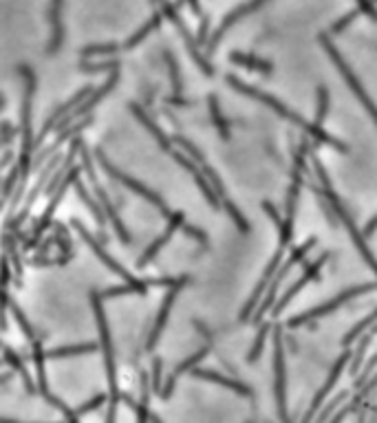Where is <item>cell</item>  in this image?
Returning <instances> with one entry per match:
<instances>
[{"instance_id": "30", "label": "cell", "mask_w": 377, "mask_h": 423, "mask_svg": "<svg viewBox=\"0 0 377 423\" xmlns=\"http://www.w3.org/2000/svg\"><path fill=\"white\" fill-rule=\"evenodd\" d=\"M201 170H203V174L208 176V181H210V185L214 188V192L218 194V199L223 201L228 197V190H225V185H223V181H221V176L216 174V170L212 168V166H208V164H201Z\"/></svg>"}, {"instance_id": "24", "label": "cell", "mask_w": 377, "mask_h": 423, "mask_svg": "<svg viewBox=\"0 0 377 423\" xmlns=\"http://www.w3.org/2000/svg\"><path fill=\"white\" fill-rule=\"evenodd\" d=\"M375 322H377V307H375V309H373V311H371V313L364 317L362 322H357V324H355V326H353V329H351V331L345 335V338H342V346L347 348V346H351L353 342H357V340L362 338V335H364V333H366V331H369V329L375 324Z\"/></svg>"}, {"instance_id": "7", "label": "cell", "mask_w": 377, "mask_h": 423, "mask_svg": "<svg viewBox=\"0 0 377 423\" xmlns=\"http://www.w3.org/2000/svg\"><path fill=\"white\" fill-rule=\"evenodd\" d=\"M320 44H322V49L324 51H327V56L331 58V62L335 64V68L340 70V75L342 78H345V82H347V86L351 88V91H353V95L359 99V102H362V106H364V109H366V113L371 115V119L375 121V126H377V106H375V102L371 99V95L366 93V88H364V84L362 82H359L357 80V75L353 73V68L347 64V60L345 58H342V53L335 49V44L327 38V35H324V33H320Z\"/></svg>"}, {"instance_id": "9", "label": "cell", "mask_w": 377, "mask_h": 423, "mask_svg": "<svg viewBox=\"0 0 377 423\" xmlns=\"http://www.w3.org/2000/svg\"><path fill=\"white\" fill-rule=\"evenodd\" d=\"M80 157H82V166H84V170L89 172V181H91V185H93V190H95V197H97V203L101 205V209H104V214H106V219L113 223V227H115V232H117V236H119V240H122L124 245H128L130 243V234H128V229H126V225H124V221L119 219V214H117V207L113 205V201H111V197H109V192L99 185V181H97V172H95V168H93V161H91V157H89V150H80Z\"/></svg>"}, {"instance_id": "14", "label": "cell", "mask_w": 377, "mask_h": 423, "mask_svg": "<svg viewBox=\"0 0 377 423\" xmlns=\"http://www.w3.org/2000/svg\"><path fill=\"white\" fill-rule=\"evenodd\" d=\"M351 348L347 346L345 348V352L338 357V362H335V366H333V370L329 373V377H327V381L322 384V388L316 393V397H314V401H311V405H309V410H307L304 415H302V421L307 423V421H314L316 419V415H318V410L322 408V401L327 399L329 395H331V391L335 388V384H338V379H340V375L345 373L347 370V364H349V360H351Z\"/></svg>"}, {"instance_id": "33", "label": "cell", "mask_w": 377, "mask_h": 423, "mask_svg": "<svg viewBox=\"0 0 377 423\" xmlns=\"http://www.w3.org/2000/svg\"><path fill=\"white\" fill-rule=\"evenodd\" d=\"M106 399H109V395H95L91 401H84L80 408L75 410V417L80 419L82 415H87V412H93V410H97L101 403H106Z\"/></svg>"}, {"instance_id": "8", "label": "cell", "mask_w": 377, "mask_h": 423, "mask_svg": "<svg viewBox=\"0 0 377 423\" xmlns=\"http://www.w3.org/2000/svg\"><path fill=\"white\" fill-rule=\"evenodd\" d=\"M97 164H99V168L101 170H106V174L111 176V179H115L117 183H122L124 188H128L130 192H135L137 194V197H142L144 201H148L150 205H155L159 212H161V214L168 219L170 214H173V212H170V207L166 205V201L159 197V194L155 192V190H150L148 185H144L142 181H137V179H132V176H128L126 172H122V170H119V168H115L111 161H109V159H106V154L104 152H101V150H97Z\"/></svg>"}, {"instance_id": "43", "label": "cell", "mask_w": 377, "mask_h": 423, "mask_svg": "<svg viewBox=\"0 0 377 423\" xmlns=\"http://www.w3.org/2000/svg\"><path fill=\"white\" fill-rule=\"evenodd\" d=\"M187 3H190V7H192V11H194V13H197V16H201V18H203V16H205V13H203V9H201V5H199V0H187Z\"/></svg>"}, {"instance_id": "22", "label": "cell", "mask_w": 377, "mask_h": 423, "mask_svg": "<svg viewBox=\"0 0 377 423\" xmlns=\"http://www.w3.org/2000/svg\"><path fill=\"white\" fill-rule=\"evenodd\" d=\"M97 352V344L87 342V344H73V346H60L54 350H47V360H62V357H78V355H91Z\"/></svg>"}, {"instance_id": "18", "label": "cell", "mask_w": 377, "mask_h": 423, "mask_svg": "<svg viewBox=\"0 0 377 423\" xmlns=\"http://www.w3.org/2000/svg\"><path fill=\"white\" fill-rule=\"evenodd\" d=\"M190 375H192L194 379H201V381L218 384V386H223V388H228V391H234L236 395H241V397H247V399L254 397V391H252V388H249L247 384L238 381V379H232V377H228V375H221V373H216V370H212V368H199V366H194V368L190 370Z\"/></svg>"}, {"instance_id": "21", "label": "cell", "mask_w": 377, "mask_h": 423, "mask_svg": "<svg viewBox=\"0 0 377 423\" xmlns=\"http://www.w3.org/2000/svg\"><path fill=\"white\" fill-rule=\"evenodd\" d=\"M230 62L238 64V66H245V68H252V70H259V73H263V75H271V70H273L271 62H267L263 58H256V56H252V53H243V51H232Z\"/></svg>"}, {"instance_id": "15", "label": "cell", "mask_w": 377, "mask_h": 423, "mask_svg": "<svg viewBox=\"0 0 377 423\" xmlns=\"http://www.w3.org/2000/svg\"><path fill=\"white\" fill-rule=\"evenodd\" d=\"M187 280H190V278H183L181 282H177V285L168 287V293H166L163 302H161V309H159V313H157L155 326H152V331H150V335H148L146 350H152V348L157 346V342H159V338H161V333H163V329H166V324H168L170 311H173V307H175V300H177L179 291L187 285Z\"/></svg>"}, {"instance_id": "42", "label": "cell", "mask_w": 377, "mask_h": 423, "mask_svg": "<svg viewBox=\"0 0 377 423\" xmlns=\"http://www.w3.org/2000/svg\"><path fill=\"white\" fill-rule=\"evenodd\" d=\"M375 229H377V216H373V219L366 223V227H364V238H371V236L375 234Z\"/></svg>"}, {"instance_id": "28", "label": "cell", "mask_w": 377, "mask_h": 423, "mask_svg": "<svg viewBox=\"0 0 377 423\" xmlns=\"http://www.w3.org/2000/svg\"><path fill=\"white\" fill-rule=\"evenodd\" d=\"M329 115V88L327 86H318V113H316V121L318 126H322L324 119Z\"/></svg>"}, {"instance_id": "23", "label": "cell", "mask_w": 377, "mask_h": 423, "mask_svg": "<svg viewBox=\"0 0 377 423\" xmlns=\"http://www.w3.org/2000/svg\"><path fill=\"white\" fill-rule=\"evenodd\" d=\"M208 106H210V115H212V121H214V128L218 130L221 139H223V141H230V137H232L230 121H228L225 117H223V113H221L218 97H216V95H208Z\"/></svg>"}, {"instance_id": "38", "label": "cell", "mask_w": 377, "mask_h": 423, "mask_svg": "<svg viewBox=\"0 0 377 423\" xmlns=\"http://www.w3.org/2000/svg\"><path fill=\"white\" fill-rule=\"evenodd\" d=\"M355 3H357L359 13H366V16L371 18V20L377 23V7H375L373 0H355Z\"/></svg>"}, {"instance_id": "26", "label": "cell", "mask_w": 377, "mask_h": 423, "mask_svg": "<svg viewBox=\"0 0 377 423\" xmlns=\"http://www.w3.org/2000/svg\"><path fill=\"white\" fill-rule=\"evenodd\" d=\"M269 331H271V324H261L259 333H256V340H254V344H252V348H249V355H247V362H249V364L256 362V360H259V357L263 355V348H265V342H267Z\"/></svg>"}, {"instance_id": "13", "label": "cell", "mask_w": 377, "mask_h": 423, "mask_svg": "<svg viewBox=\"0 0 377 423\" xmlns=\"http://www.w3.org/2000/svg\"><path fill=\"white\" fill-rule=\"evenodd\" d=\"M285 250H287V247L278 245L276 254L271 256V260H269V264H267V269L263 271V276H261V280H259V285L254 287V291H252L249 300L245 302V307L241 309V317H238V320H241V322H247L249 317H252V313L256 311V307L261 305V300H263V295H265V291H267V287H269L271 278L276 276L278 267H280L283 260H285Z\"/></svg>"}, {"instance_id": "3", "label": "cell", "mask_w": 377, "mask_h": 423, "mask_svg": "<svg viewBox=\"0 0 377 423\" xmlns=\"http://www.w3.org/2000/svg\"><path fill=\"white\" fill-rule=\"evenodd\" d=\"M91 305L95 311V320H97V331H99V344H101V355H104V366H106V375H109V417L106 421H115V410L117 403L122 401V393L117 388V366H115V348H113V340H111V329H109V320L104 313V298H101L99 291H91Z\"/></svg>"}, {"instance_id": "16", "label": "cell", "mask_w": 377, "mask_h": 423, "mask_svg": "<svg viewBox=\"0 0 377 423\" xmlns=\"http://www.w3.org/2000/svg\"><path fill=\"white\" fill-rule=\"evenodd\" d=\"M265 3H267V0H247V3H243L241 7L232 9L225 18H223V23L216 27V31L212 33V38H210V42H208V53H212V51L218 47V42L223 40V35H225L236 23H241L245 16H249L252 11H256L259 7H263Z\"/></svg>"}, {"instance_id": "11", "label": "cell", "mask_w": 377, "mask_h": 423, "mask_svg": "<svg viewBox=\"0 0 377 423\" xmlns=\"http://www.w3.org/2000/svg\"><path fill=\"white\" fill-rule=\"evenodd\" d=\"M331 258V254L329 252H324V254H320L314 262H309L304 267V271L300 274V278L294 282V285H291L283 295H280V300H276V302H273V307H271V317H278L287 307H289V302L291 300H294L307 285H309V282H314L318 276H320V269L324 267V264H327V260Z\"/></svg>"}, {"instance_id": "31", "label": "cell", "mask_w": 377, "mask_h": 423, "mask_svg": "<svg viewBox=\"0 0 377 423\" xmlns=\"http://www.w3.org/2000/svg\"><path fill=\"white\" fill-rule=\"evenodd\" d=\"M166 62H168V68H170V80H173V91H175V95H181L183 84H181V75H179V66H177V60L170 51H166Z\"/></svg>"}, {"instance_id": "1", "label": "cell", "mask_w": 377, "mask_h": 423, "mask_svg": "<svg viewBox=\"0 0 377 423\" xmlns=\"http://www.w3.org/2000/svg\"><path fill=\"white\" fill-rule=\"evenodd\" d=\"M225 82L234 88L236 93H241V95H247V97H252V99H256V102H261V104H265L267 109H271L273 113H276L278 117H283V119H287L289 123H294V126H298L300 130H304L307 135L311 137V141H318V144H327V146H333V148H338V150H342V152H347L349 150V146L345 144V141H340L338 137H333V135H329L327 130H324L322 126H318V123H309L307 119H302L298 113H294L289 109V106H285L278 97H273V95H267L265 91H261V88H254V86H249L247 82H243L241 78H236V75H228L225 78Z\"/></svg>"}, {"instance_id": "35", "label": "cell", "mask_w": 377, "mask_h": 423, "mask_svg": "<svg viewBox=\"0 0 377 423\" xmlns=\"http://www.w3.org/2000/svg\"><path fill=\"white\" fill-rule=\"evenodd\" d=\"M347 397H349V393H340V395H335V397L331 399V403L327 405V408H324L322 412L316 415V421H327V419H331V412L338 408V403H340V401H345Z\"/></svg>"}, {"instance_id": "39", "label": "cell", "mask_w": 377, "mask_h": 423, "mask_svg": "<svg viewBox=\"0 0 377 423\" xmlns=\"http://www.w3.org/2000/svg\"><path fill=\"white\" fill-rule=\"evenodd\" d=\"M130 293H137V289H135L132 285H126V287H113V289L101 291V298L109 300V298H117V295H130Z\"/></svg>"}, {"instance_id": "20", "label": "cell", "mask_w": 377, "mask_h": 423, "mask_svg": "<svg viewBox=\"0 0 377 423\" xmlns=\"http://www.w3.org/2000/svg\"><path fill=\"white\" fill-rule=\"evenodd\" d=\"M130 111H132V115L137 117V119H140L142 121V126L146 128V130H150V135L152 137H155L157 139V144L166 150V152H170V150H173V137H168L159 126H157V123L155 121H152L150 117H148V113L142 109V106L140 104H130Z\"/></svg>"}, {"instance_id": "12", "label": "cell", "mask_w": 377, "mask_h": 423, "mask_svg": "<svg viewBox=\"0 0 377 423\" xmlns=\"http://www.w3.org/2000/svg\"><path fill=\"white\" fill-rule=\"evenodd\" d=\"M273 391H276V405L278 417L283 421H289L287 415V397H285V344H283V331L273 329Z\"/></svg>"}, {"instance_id": "32", "label": "cell", "mask_w": 377, "mask_h": 423, "mask_svg": "<svg viewBox=\"0 0 377 423\" xmlns=\"http://www.w3.org/2000/svg\"><path fill=\"white\" fill-rule=\"evenodd\" d=\"M9 309H11V313L16 315V320H18L20 329L25 331V335H27V340H29V342H33V340H38V338H36V331H33V329H31V324L27 322V317H25V313H23V311H20L18 307H16V305L11 302V300H9Z\"/></svg>"}, {"instance_id": "17", "label": "cell", "mask_w": 377, "mask_h": 423, "mask_svg": "<svg viewBox=\"0 0 377 423\" xmlns=\"http://www.w3.org/2000/svg\"><path fill=\"white\" fill-rule=\"evenodd\" d=\"M185 223V216H183V212H173V214H170L168 216V227H166V232L159 236V238H155V240H152L150 243V247H148V250L140 256V258H137V267H140V269H144V267H148V264H150V260L152 258H155L161 250H163V247L170 243V238H173V234L177 232V229H181V225Z\"/></svg>"}, {"instance_id": "40", "label": "cell", "mask_w": 377, "mask_h": 423, "mask_svg": "<svg viewBox=\"0 0 377 423\" xmlns=\"http://www.w3.org/2000/svg\"><path fill=\"white\" fill-rule=\"evenodd\" d=\"M119 47L117 44H97V47H89V49H82V53L84 56H93V53H101V56H106V53H115Z\"/></svg>"}, {"instance_id": "4", "label": "cell", "mask_w": 377, "mask_h": 423, "mask_svg": "<svg viewBox=\"0 0 377 423\" xmlns=\"http://www.w3.org/2000/svg\"><path fill=\"white\" fill-rule=\"evenodd\" d=\"M73 227L78 229V234L82 236V240L84 243H87L89 247H91V250H93V254L101 260V262H104L106 264V267L115 274V276H119V278H122L124 282H126V285H132L135 289H137V293H140V295H144L146 291H148V287L150 285H159V287H173V285H177V282H181L183 278H187V276H179V278H150V280H140V278H135L130 271H126L124 267H122V264H119L106 250H104V247H101V243L89 232V229L87 227H84L80 221H73Z\"/></svg>"}, {"instance_id": "41", "label": "cell", "mask_w": 377, "mask_h": 423, "mask_svg": "<svg viewBox=\"0 0 377 423\" xmlns=\"http://www.w3.org/2000/svg\"><path fill=\"white\" fill-rule=\"evenodd\" d=\"M263 209H265V214H267V216H269V219H271L273 223H276V227L280 229V225H283V216L278 214V209L273 207V205H271L269 201H265V203H263Z\"/></svg>"}, {"instance_id": "5", "label": "cell", "mask_w": 377, "mask_h": 423, "mask_svg": "<svg viewBox=\"0 0 377 423\" xmlns=\"http://www.w3.org/2000/svg\"><path fill=\"white\" fill-rule=\"evenodd\" d=\"M316 245H318V238H316V236H309L307 240H302L298 247H294V250H291L289 258L283 260V264L278 267L276 276H273L271 282H269V287H267V291H265V295H263V300H261V305L256 307V311H254L252 317H249V320H252L254 324H261L263 317L271 311L273 302H276V293H278V289H280V285H283V280L289 276V271L294 269L302 258H307V254H309Z\"/></svg>"}, {"instance_id": "25", "label": "cell", "mask_w": 377, "mask_h": 423, "mask_svg": "<svg viewBox=\"0 0 377 423\" xmlns=\"http://www.w3.org/2000/svg\"><path fill=\"white\" fill-rule=\"evenodd\" d=\"M75 190H78V194H80V199L84 201V203H87L89 205V209L93 212V216L97 219V223L101 225V227H104V223H106V214H104V209H101V205L91 197V194H89V190L87 188H84L80 181H75Z\"/></svg>"}, {"instance_id": "29", "label": "cell", "mask_w": 377, "mask_h": 423, "mask_svg": "<svg viewBox=\"0 0 377 423\" xmlns=\"http://www.w3.org/2000/svg\"><path fill=\"white\" fill-rule=\"evenodd\" d=\"M159 25H161V13H155V16H152V20H150L148 25H144V27H142L140 31H137V33L132 35V38H130V40H128V42L124 44V47H126V49H132V47H137V44H140V42H142V40L146 38V35H148V33L152 31V29H157Z\"/></svg>"}, {"instance_id": "34", "label": "cell", "mask_w": 377, "mask_h": 423, "mask_svg": "<svg viewBox=\"0 0 377 423\" xmlns=\"http://www.w3.org/2000/svg\"><path fill=\"white\" fill-rule=\"evenodd\" d=\"M375 368H377V350H375V355L366 362V366H364V370H362V375H357L355 377V384H353V388H359V386H364L366 384V379L375 373Z\"/></svg>"}, {"instance_id": "2", "label": "cell", "mask_w": 377, "mask_h": 423, "mask_svg": "<svg viewBox=\"0 0 377 423\" xmlns=\"http://www.w3.org/2000/svg\"><path fill=\"white\" fill-rule=\"evenodd\" d=\"M311 166H314L316 179H318V183H320V192H318V194H322L324 201H327V203L331 205V209L335 212L338 221H340L342 225H345V229L349 232V236H351V240H353V245H355V250L359 252V256H362V258L366 260V264L373 269V274L377 276V258H375V254L371 252V247H369V243H366V238H364V232H359L357 225H355V221H353V216L349 214L347 207L342 205V201L338 199V194H335V190H333V185H331V179H329L327 170H324V166L320 164V159H318L314 152H311Z\"/></svg>"}, {"instance_id": "36", "label": "cell", "mask_w": 377, "mask_h": 423, "mask_svg": "<svg viewBox=\"0 0 377 423\" xmlns=\"http://www.w3.org/2000/svg\"><path fill=\"white\" fill-rule=\"evenodd\" d=\"M161 366H163V362L159 357L152 362V381H150V386H152V391H155V393L161 391Z\"/></svg>"}, {"instance_id": "6", "label": "cell", "mask_w": 377, "mask_h": 423, "mask_svg": "<svg viewBox=\"0 0 377 423\" xmlns=\"http://www.w3.org/2000/svg\"><path fill=\"white\" fill-rule=\"evenodd\" d=\"M373 291H377V280L375 282H366V285H359V287H349L347 291H342L335 298L327 300L324 305H318V307H314L309 311H302V313H298L294 317H289L287 329H298V326H302L307 322H314V320H320V317H327V315L335 313L340 307L349 305L351 300H355L359 295H366V293H373Z\"/></svg>"}, {"instance_id": "19", "label": "cell", "mask_w": 377, "mask_h": 423, "mask_svg": "<svg viewBox=\"0 0 377 423\" xmlns=\"http://www.w3.org/2000/svg\"><path fill=\"white\" fill-rule=\"evenodd\" d=\"M210 355V346H203V348H199L197 352H192L190 357H185L173 373H170V377L166 379V384H163V388L159 391V395H161V399H170L173 397V393H175V386H177V379L183 375V373H190V370L199 364V362H203L205 357Z\"/></svg>"}, {"instance_id": "10", "label": "cell", "mask_w": 377, "mask_h": 423, "mask_svg": "<svg viewBox=\"0 0 377 423\" xmlns=\"http://www.w3.org/2000/svg\"><path fill=\"white\" fill-rule=\"evenodd\" d=\"M20 75L25 78V99H23V161H20V172L25 174L29 170V157L36 148V141L31 135V102L33 93H36V75L27 66L20 68Z\"/></svg>"}, {"instance_id": "45", "label": "cell", "mask_w": 377, "mask_h": 423, "mask_svg": "<svg viewBox=\"0 0 377 423\" xmlns=\"http://www.w3.org/2000/svg\"><path fill=\"white\" fill-rule=\"evenodd\" d=\"M373 3H377V0H373Z\"/></svg>"}, {"instance_id": "27", "label": "cell", "mask_w": 377, "mask_h": 423, "mask_svg": "<svg viewBox=\"0 0 377 423\" xmlns=\"http://www.w3.org/2000/svg\"><path fill=\"white\" fill-rule=\"evenodd\" d=\"M221 207H223V209H228V214L232 216V221L236 223V227L241 229V232L245 234L247 229H249V223H247V219L243 216V212L238 209V205H236V203H234L230 197H225V199L221 201Z\"/></svg>"}, {"instance_id": "37", "label": "cell", "mask_w": 377, "mask_h": 423, "mask_svg": "<svg viewBox=\"0 0 377 423\" xmlns=\"http://www.w3.org/2000/svg\"><path fill=\"white\" fill-rule=\"evenodd\" d=\"M181 229H183V232H185L187 236H190V238H194L197 243H201L203 247L208 245V236H205V232H201L199 227H192V225H185V223H183Z\"/></svg>"}, {"instance_id": "44", "label": "cell", "mask_w": 377, "mask_h": 423, "mask_svg": "<svg viewBox=\"0 0 377 423\" xmlns=\"http://www.w3.org/2000/svg\"><path fill=\"white\" fill-rule=\"evenodd\" d=\"M9 381V375H0V384H7Z\"/></svg>"}]
</instances>
